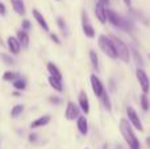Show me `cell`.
Here are the masks:
<instances>
[{"label":"cell","instance_id":"cell-24","mask_svg":"<svg viewBox=\"0 0 150 149\" xmlns=\"http://www.w3.org/2000/svg\"><path fill=\"white\" fill-rule=\"evenodd\" d=\"M13 87H15L16 90H25L26 83H25L24 79H16V81L13 82Z\"/></svg>","mask_w":150,"mask_h":149},{"label":"cell","instance_id":"cell-38","mask_svg":"<svg viewBox=\"0 0 150 149\" xmlns=\"http://www.w3.org/2000/svg\"><path fill=\"white\" fill-rule=\"evenodd\" d=\"M86 149H87V148H86Z\"/></svg>","mask_w":150,"mask_h":149},{"label":"cell","instance_id":"cell-18","mask_svg":"<svg viewBox=\"0 0 150 149\" xmlns=\"http://www.w3.org/2000/svg\"><path fill=\"white\" fill-rule=\"evenodd\" d=\"M17 41L20 42L21 46L26 49V48L29 46V36H28V33L24 32V31H18L17 32Z\"/></svg>","mask_w":150,"mask_h":149},{"label":"cell","instance_id":"cell-4","mask_svg":"<svg viewBox=\"0 0 150 149\" xmlns=\"http://www.w3.org/2000/svg\"><path fill=\"white\" fill-rule=\"evenodd\" d=\"M136 74H137V79H138V83H140L142 92L144 94H148L150 90V81H149V77L146 74V71L144 69H137Z\"/></svg>","mask_w":150,"mask_h":149},{"label":"cell","instance_id":"cell-9","mask_svg":"<svg viewBox=\"0 0 150 149\" xmlns=\"http://www.w3.org/2000/svg\"><path fill=\"white\" fill-rule=\"evenodd\" d=\"M105 13H107V20H108L109 23L112 24V25H113V26H117V28H120V26H121V20H122V17H120V16L117 15L115 11L107 9Z\"/></svg>","mask_w":150,"mask_h":149},{"label":"cell","instance_id":"cell-11","mask_svg":"<svg viewBox=\"0 0 150 149\" xmlns=\"http://www.w3.org/2000/svg\"><path fill=\"white\" fill-rule=\"evenodd\" d=\"M78 100H79V107H80V110H82L83 112L87 115V114L90 112V100H88L87 94H86L84 91H80Z\"/></svg>","mask_w":150,"mask_h":149},{"label":"cell","instance_id":"cell-6","mask_svg":"<svg viewBox=\"0 0 150 149\" xmlns=\"http://www.w3.org/2000/svg\"><path fill=\"white\" fill-rule=\"evenodd\" d=\"M90 81H91V87H92L93 94H95L98 98H101V95L104 94L105 90H104V86H103V83H101V81L99 79V77L96 75V74H92Z\"/></svg>","mask_w":150,"mask_h":149},{"label":"cell","instance_id":"cell-25","mask_svg":"<svg viewBox=\"0 0 150 149\" xmlns=\"http://www.w3.org/2000/svg\"><path fill=\"white\" fill-rule=\"evenodd\" d=\"M57 24H58V26H59L61 31L63 32V34H67V25H66L65 20H63L62 17H58L57 18Z\"/></svg>","mask_w":150,"mask_h":149},{"label":"cell","instance_id":"cell-14","mask_svg":"<svg viewBox=\"0 0 150 149\" xmlns=\"http://www.w3.org/2000/svg\"><path fill=\"white\" fill-rule=\"evenodd\" d=\"M33 17L36 18V21L38 23V25L41 26V28L44 29L45 32H49V31H50V29H49V25H47L46 20H45V17H44V16H42L37 9H33Z\"/></svg>","mask_w":150,"mask_h":149},{"label":"cell","instance_id":"cell-31","mask_svg":"<svg viewBox=\"0 0 150 149\" xmlns=\"http://www.w3.org/2000/svg\"><path fill=\"white\" fill-rule=\"evenodd\" d=\"M50 38H52L53 41H54V42H55V44H57V45H59V44H61V40L58 38V36H57V34L52 33V34H50Z\"/></svg>","mask_w":150,"mask_h":149},{"label":"cell","instance_id":"cell-1","mask_svg":"<svg viewBox=\"0 0 150 149\" xmlns=\"http://www.w3.org/2000/svg\"><path fill=\"white\" fill-rule=\"evenodd\" d=\"M120 132L130 149H140V141L136 137L134 132L130 127V123L127 119H121V121H120Z\"/></svg>","mask_w":150,"mask_h":149},{"label":"cell","instance_id":"cell-27","mask_svg":"<svg viewBox=\"0 0 150 149\" xmlns=\"http://www.w3.org/2000/svg\"><path fill=\"white\" fill-rule=\"evenodd\" d=\"M1 60L4 61L5 65H13V63H15V60L8 54H1Z\"/></svg>","mask_w":150,"mask_h":149},{"label":"cell","instance_id":"cell-26","mask_svg":"<svg viewBox=\"0 0 150 149\" xmlns=\"http://www.w3.org/2000/svg\"><path fill=\"white\" fill-rule=\"evenodd\" d=\"M141 106H142V110L144 111H149L150 104H149V100H148V96H146V94L141 95Z\"/></svg>","mask_w":150,"mask_h":149},{"label":"cell","instance_id":"cell-34","mask_svg":"<svg viewBox=\"0 0 150 149\" xmlns=\"http://www.w3.org/2000/svg\"><path fill=\"white\" fill-rule=\"evenodd\" d=\"M124 3L128 5V7H130V5H132V0H124Z\"/></svg>","mask_w":150,"mask_h":149},{"label":"cell","instance_id":"cell-19","mask_svg":"<svg viewBox=\"0 0 150 149\" xmlns=\"http://www.w3.org/2000/svg\"><path fill=\"white\" fill-rule=\"evenodd\" d=\"M49 83H50V86L55 90V91H59V92L63 91V84H62V82H61L59 79L53 78V77H49Z\"/></svg>","mask_w":150,"mask_h":149},{"label":"cell","instance_id":"cell-2","mask_svg":"<svg viewBox=\"0 0 150 149\" xmlns=\"http://www.w3.org/2000/svg\"><path fill=\"white\" fill-rule=\"evenodd\" d=\"M111 40L113 41L115 49H116V53H117V58H120V60H122L124 62L128 63L130 61V52L128 45L117 36H111Z\"/></svg>","mask_w":150,"mask_h":149},{"label":"cell","instance_id":"cell-17","mask_svg":"<svg viewBox=\"0 0 150 149\" xmlns=\"http://www.w3.org/2000/svg\"><path fill=\"white\" fill-rule=\"evenodd\" d=\"M11 3H12V7L16 13H18V15H25L26 11H25V5H24L23 0H11Z\"/></svg>","mask_w":150,"mask_h":149},{"label":"cell","instance_id":"cell-13","mask_svg":"<svg viewBox=\"0 0 150 149\" xmlns=\"http://www.w3.org/2000/svg\"><path fill=\"white\" fill-rule=\"evenodd\" d=\"M76 127H78V131L80 132V135L86 136L88 133V121L86 119V116H79L76 119Z\"/></svg>","mask_w":150,"mask_h":149},{"label":"cell","instance_id":"cell-33","mask_svg":"<svg viewBox=\"0 0 150 149\" xmlns=\"http://www.w3.org/2000/svg\"><path fill=\"white\" fill-rule=\"evenodd\" d=\"M36 140H37V135L36 133H30V135H29V141H30V143H34Z\"/></svg>","mask_w":150,"mask_h":149},{"label":"cell","instance_id":"cell-23","mask_svg":"<svg viewBox=\"0 0 150 149\" xmlns=\"http://www.w3.org/2000/svg\"><path fill=\"white\" fill-rule=\"evenodd\" d=\"M23 111H24V106L23 104H16L15 107L12 108V111H11V116H12V118H17Z\"/></svg>","mask_w":150,"mask_h":149},{"label":"cell","instance_id":"cell-22","mask_svg":"<svg viewBox=\"0 0 150 149\" xmlns=\"http://www.w3.org/2000/svg\"><path fill=\"white\" fill-rule=\"evenodd\" d=\"M101 102H103V104H104V107L107 108L108 111H111V108H112V104H111V99H109V96H108V94H107L105 91H104V94L101 95Z\"/></svg>","mask_w":150,"mask_h":149},{"label":"cell","instance_id":"cell-20","mask_svg":"<svg viewBox=\"0 0 150 149\" xmlns=\"http://www.w3.org/2000/svg\"><path fill=\"white\" fill-rule=\"evenodd\" d=\"M18 74L17 73H13V71H5L4 74H3V79L7 82H15L16 79H17Z\"/></svg>","mask_w":150,"mask_h":149},{"label":"cell","instance_id":"cell-32","mask_svg":"<svg viewBox=\"0 0 150 149\" xmlns=\"http://www.w3.org/2000/svg\"><path fill=\"white\" fill-rule=\"evenodd\" d=\"M7 13V8H5V5L3 4L1 1H0V15H5Z\"/></svg>","mask_w":150,"mask_h":149},{"label":"cell","instance_id":"cell-21","mask_svg":"<svg viewBox=\"0 0 150 149\" xmlns=\"http://www.w3.org/2000/svg\"><path fill=\"white\" fill-rule=\"evenodd\" d=\"M90 60H91V63H92L93 69L99 70V57H98V54H96L93 50H91L90 52Z\"/></svg>","mask_w":150,"mask_h":149},{"label":"cell","instance_id":"cell-16","mask_svg":"<svg viewBox=\"0 0 150 149\" xmlns=\"http://www.w3.org/2000/svg\"><path fill=\"white\" fill-rule=\"evenodd\" d=\"M47 71H49L50 77H53V78H57V79H59V81H62V74H61V70L53 62L47 63Z\"/></svg>","mask_w":150,"mask_h":149},{"label":"cell","instance_id":"cell-28","mask_svg":"<svg viewBox=\"0 0 150 149\" xmlns=\"http://www.w3.org/2000/svg\"><path fill=\"white\" fill-rule=\"evenodd\" d=\"M133 55H134V58H136V61L138 62V65H144V62H142V58H141V55L138 54V52L137 50H133Z\"/></svg>","mask_w":150,"mask_h":149},{"label":"cell","instance_id":"cell-12","mask_svg":"<svg viewBox=\"0 0 150 149\" xmlns=\"http://www.w3.org/2000/svg\"><path fill=\"white\" fill-rule=\"evenodd\" d=\"M7 44H8V49L11 50V53H12V54L17 55L18 53H20L21 45H20V42L17 41V38H16V37H12V36L8 37Z\"/></svg>","mask_w":150,"mask_h":149},{"label":"cell","instance_id":"cell-3","mask_svg":"<svg viewBox=\"0 0 150 149\" xmlns=\"http://www.w3.org/2000/svg\"><path fill=\"white\" fill-rule=\"evenodd\" d=\"M98 42H99V46L100 49L108 55L109 58L112 60H116L117 58V53H116V49H115V45H113V41L111 40V37L105 36V34H100L98 38Z\"/></svg>","mask_w":150,"mask_h":149},{"label":"cell","instance_id":"cell-29","mask_svg":"<svg viewBox=\"0 0 150 149\" xmlns=\"http://www.w3.org/2000/svg\"><path fill=\"white\" fill-rule=\"evenodd\" d=\"M21 26H23V31H29L30 29V21L29 20H24L23 23H21Z\"/></svg>","mask_w":150,"mask_h":149},{"label":"cell","instance_id":"cell-8","mask_svg":"<svg viewBox=\"0 0 150 149\" xmlns=\"http://www.w3.org/2000/svg\"><path fill=\"white\" fill-rule=\"evenodd\" d=\"M79 107L76 104H74L73 102H69L66 106V111H65V118L67 120H75L79 118Z\"/></svg>","mask_w":150,"mask_h":149},{"label":"cell","instance_id":"cell-30","mask_svg":"<svg viewBox=\"0 0 150 149\" xmlns=\"http://www.w3.org/2000/svg\"><path fill=\"white\" fill-rule=\"evenodd\" d=\"M49 102L57 106V104H59L62 100H61V98H58V96H50V98H49Z\"/></svg>","mask_w":150,"mask_h":149},{"label":"cell","instance_id":"cell-15","mask_svg":"<svg viewBox=\"0 0 150 149\" xmlns=\"http://www.w3.org/2000/svg\"><path fill=\"white\" fill-rule=\"evenodd\" d=\"M49 123H50V116L49 115H44V116H41V118L36 119V120L30 124V128L32 129H36V128H40V127L47 126Z\"/></svg>","mask_w":150,"mask_h":149},{"label":"cell","instance_id":"cell-5","mask_svg":"<svg viewBox=\"0 0 150 149\" xmlns=\"http://www.w3.org/2000/svg\"><path fill=\"white\" fill-rule=\"evenodd\" d=\"M82 28H83V33L86 34V37H88V38H93V37H95L96 32H95V29H93V26L90 24L87 13H86L84 11L82 12Z\"/></svg>","mask_w":150,"mask_h":149},{"label":"cell","instance_id":"cell-36","mask_svg":"<svg viewBox=\"0 0 150 149\" xmlns=\"http://www.w3.org/2000/svg\"><path fill=\"white\" fill-rule=\"evenodd\" d=\"M146 144H148V147L150 148V137H148V139H146Z\"/></svg>","mask_w":150,"mask_h":149},{"label":"cell","instance_id":"cell-35","mask_svg":"<svg viewBox=\"0 0 150 149\" xmlns=\"http://www.w3.org/2000/svg\"><path fill=\"white\" fill-rule=\"evenodd\" d=\"M100 3H103V4H108L109 3V0H99Z\"/></svg>","mask_w":150,"mask_h":149},{"label":"cell","instance_id":"cell-10","mask_svg":"<svg viewBox=\"0 0 150 149\" xmlns=\"http://www.w3.org/2000/svg\"><path fill=\"white\" fill-rule=\"evenodd\" d=\"M105 7H104L103 3L99 1L98 4L95 5V15L98 17V20L100 21L101 24H105L107 23V13H105Z\"/></svg>","mask_w":150,"mask_h":149},{"label":"cell","instance_id":"cell-7","mask_svg":"<svg viewBox=\"0 0 150 149\" xmlns=\"http://www.w3.org/2000/svg\"><path fill=\"white\" fill-rule=\"evenodd\" d=\"M127 115H128V120L132 123V126L134 127L136 129H138V131H144V127H142V123H141V119L138 118L137 112H136L132 107H128L127 108Z\"/></svg>","mask_w":150,"mask_h":149},{"label":"cell","instance_id":"cell-37","mask_svg":"<svg viewBox=\"0 0 150 149\" xmlns=\"http://www.w3.org/2000/svg\"><path fill=\"white\" fill-rule=\"evenodd\" d=\"M57 1H59V0H57Z\"/></svg>","mask_w":150,"mask_h":149}]
</instances>
